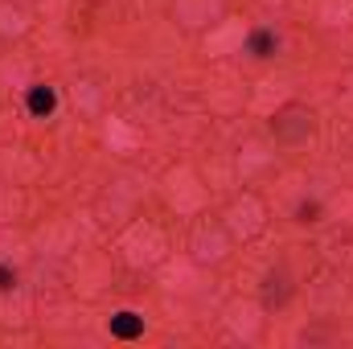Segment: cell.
Segmentation results:
<instances>
[{"mask_svg":"<svg viewBox=\"0 0 353 349\" xmlns=\"http://www.w3.org/2000/svg\"><path fill=\"white\" fill-rule=\"evenodd\" d=\"M111 333L123 337V341H132V337L144 333V317H136V312H119V317H111Z\"/></svg>","mask_w":353,"mask_h":349,"instance_id":"obj_1","label":"cell"},{"mask_svg":"<svg viewBox=\"0 0 353 349\" xmlns=\"http://www.w3.org/2000/svg\"><path fill=\"white\" fill-rule=\"evenodd\" d=\"M251 46H255V54H259V58H267V50H271V37H267V33H259Z\"/></svg>","mask_w":353,"mask_h":349,"instance_id":"obj_3","label":"cell"},{"mask_svg":"<svg viewBox=\"0 0 353 349\" xmlns=\"http://www.w3.org/2000/svg\"><path fill=\"white\" fill-rule=\"evenodd\" d=\"M54 103H58V99H54V90L50 87H33L29 90V111H33V115H50Z\"/></svg>","mask_w":353,"mask_h":349,"instance_id":"obj_2","label":"cell"},{"mask_svg":"<svg viewBox=\"0 0 353 349\" xmlns=\"http://www.w3.org/2000/svg\"><path fill=\"white\" fill-rule=\"evenodd\" d=\"M8 279H12V271H8V267H0V288H12Z\"/></svg>","mask_w":353,"mask_h":349,"instance_id":"obj_4","label":"cell"}]
</instances>
